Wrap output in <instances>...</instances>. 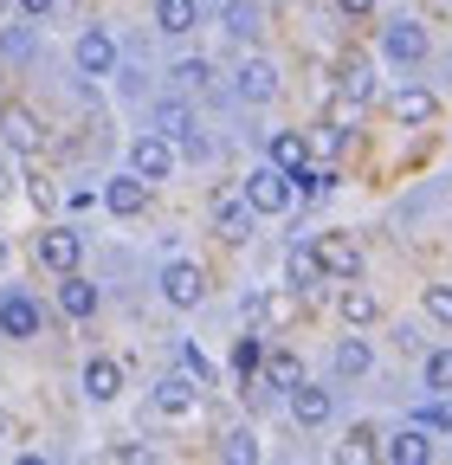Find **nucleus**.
<instances>
[{"mask_svg":"<svg viewBox=\"0 0 452 465\" xmlns=\"http://www.w3.org/2000/svg\"><path fill=\"white\" fill-rule=\"evenodd\" d=\"M194 394H201V381H194L188 369L168 375V381H155V407H162L168 420H188V414H194Z\"/></svg>","mask_w":452,"mask_h":465,"instance_id":"obj_8","label":"nucleus"},{"mask_svg":"<svg viewBox=\"0 0 452 465\" xmlns=\"http://www.w3.org/2000/svg\"><path fill=\"white\" fill-rule=\"evenodd\" d=\"M182 369H188V375H194V381H201V388H207V381H213V362H207V356H201V349H194V342H182Z\"/></svg>","mask_w":452,"mask_h":465,"instance_id":"obj_35","label":"nucleus"},{"mask_svg":"<svg viewBox=\"0 0 452 465\" xmlns=\"http://www.w3.org/2000/svg\"><path fill=\"white\" fill-rule=\"evenodd\" d=\"M336 375H368V342L362 336H343V342H336Z\"/></svg>","mask_w":452,"mask_h":465,"instance_id":"obj_26","label":"nucleus"},{"mask_svg":"<svg viewBox=\"0 0 452 465\" xmlns=\"http://www.w3.org/2000/svg\"><path fill=\"white\" fill-rule=\"evenodd\" d=\"M329 407H336L329 388H310V381L291 388V420H298V427H323V420H329Z\"/></svg>","mask_w":452,"mask_h":465,"instance_id":"obj_12","label":"nucleus"},{"mask_svg":"<svg viewBox=\"0 0 452 465\" xmlns=\"http://www.w3.org/2000/svg\"><path fill=\"white\" fill-rule=\"evenodd\" d=\"M271 162L291 168V174L310 168V136H304V130H278V136H271Z\"/></svg>","mask_w":452,"mask_h":465,"instance_id":"obj_18","label":"nucleus"},{"mask_svg":"<svg viewBox=\"0 0 452 465\" xmlns=\"http://www.w3.org/2000/svg\"><path fill=\"white\" fill-rule=\"evenodd\" d=\"M381 459H394V465H427L433 459V440H427V427H401L388 446H381Z\"/></svg>","mask_w":452,"mask_h":465,"instance_id":"obj_13","label":"nucleus"},{"mask_svg":"<svg viewBox=\"0 0 452 465\" xmlns=\"http://www.w3.org/2000/svg\"><path fill=\"white\" fill-rule=\"evenodd\" d=\"M78 252H84V240H78L72 226H45V232H39V265L72 272V265H78Z\"/></svg>","mask_w":452,"mask_h":465,"instance_id":"obj_7","label":"nucleus"},{"mask_svg":"<svg viewBox=\"0 0 452 465\" xmlns=\"http://www.w3.org/2000/svg\"><path fill=\"white\" fill-rule=\"evenodd\" d=\"M142 188H149V182L130 168V174H117V182L103 188V207H110V213H123V220H136V213H142Z\"/></svg>","mask_w":452,"mask_h":465,"instance_id":"obj_14","label":"nucleus"},{"mask_svg":"<svg viewBox=\"0 0 452 465\" xmlns=\"http://www.w3.org/2000/svg\"><path fill=\"white\" fill-rule=\"evenodd\" d=\"M0 265H7V246H0Z\"/></svg>","mask_w":452,"mask_h":465,"instance_id":"obj_40","label":"nucleus"},{"mask_svg":"<svg viewBox=\"0 0 452 465\" xmlns=\"http://www.w3.org/2000/svg\"><path fill=\"white\" fill-rule=\"evenodd\" d=\"M336 7H343V14H368V7H375V0H336Z\"/></svg>","mask_w":452,"mask_h":465,"instance_id":"obj_37","label":"nucleus"},{"mask_svg":"<svg viewBox=\"0 0 452 465\" xmlns=\"http://www.w3.org/2000/svg\"><path fill=\"white\" fill-rule=\"evenodd\" d=\"M285 278H291L298 291H317V284L329 278V265H323L317 246H291V252H285Z\"/></svg>","mask_w":452,"mask_h":465,"instance_id":"obj_11","label":"nucleus"},{"mask_svg":"<svg viewBox=\"0 0 452 465\" xmlns=\"http://www.w3.org/2000/svg\"><path fill=\"white\" fill-rule=\"evenodd\" d=\"M298 381H304V362L291 356V349H271V356H265V388H285L291 394Z\"/></svg>","mask_w":452,"mask_h":465,"instance_id":"obj_20","label":"nucleus"},{"mask_svg":"<svg viewBox=\"0 0 452 465\" xmlns=\"http://www.w3.org/2000/svg\"><path fill=\"white\" fill-rule=\"evenodd\" d=\"M168 78H175L182 91H207V58H182V65L168 72Z\"/></svg>","mask_w":452,"mask_h":465,"instance_id":"obj_31","label":"nucleus"},{"mask_svg":"<svg viewBox=\"0 0 452 465\" xmlns=\"http://www.w3.org/2000/svg\"><path fill=\"white\" fill-rule=\"evenodd\" d=\"M220 452H226V459H246V465H252V459H259V440H252V427L226 433V446H220Z\"/></svg>","mask_w":452,"mask_h":465,"instance_id":"obj_33","label":"nucleus"},{"mask_svg":"<svg viewBox=\"0 0 452 465\" xmlns=\"http://www.w3.org/2000/svg\"><path fill=\"white\" fill-rule=\"evenodd\" d=\"M162 298L175 304V311H194V304L207 298V272H201V265H168V272H162Z\"/></svg>","mask_w":452,"mask_h":465,"instance_id":"obj_4","label":"nucleus"},{"mask_svg":"<svg viewBox=\"0 0 452 465\" xmlns=\"http://www.w3.org/2000/svg\"><path fill=\"white\" fill-rule=\"evenodd\" d=\"M343 97L349 104H368L375 97V72L362 65V58H343Z\"/></svg>","mask_w":452,"mask_h":465,"instance_id":"obj_27","label":"nucleus"},{"mask_svg":"<svg viewBox=\"0 0 452 465\" xmlns=\"http://www.w3.org/2000/svg\"><path fill=\"white\" fill-rule=\"evenodd\" d=\"M317 252H323V265H329V278H356L362 272V252L343 240V232H329V240H317Z\"/></svg>","mask_w":452,"mask_h":465,"instance_id":"obj_17","label":"nucleus"},{"mask_svg":"<svg viewBox=\"0 0 452 465\" xmlns=\"http://www.w3.org/2000/svg\"><path fill=\"white\" fill-rule=\"evenodd\" d=\"M427 388L452 394V349H433V356H427Z\"/></svg>","mask_w":452,"mask_h":465,"instance_id":"obj_30","label":"nucleus"},{"mask_svg":"<svg viewBox=\"0 0 452 465\" xmlns=\"http://www.w3.org/2000/svg\"><path fill=\"white\" fill-rule=\"evenodd\" d=\"M155 33H168V39L194 33V0H155Z\"/></svg>","mask_w":452,"mask_h":465,"instance_id":"obj_19","label":"nucleus"},{"mask_svg":"<svg viewBox=\"0 0 452 465\" xmlns=\"http://www.w3.org/2000/svg\"><path fill=\"white\" fill-rule=\"evenodd\" d=\"M433 110H439V104H433V91H420V84H414V91H401V97H394V116H401V124H408V130H420V124H433Z\"/></svg>","mask_w":452,"mask_h":465,"instance_id":"obj_22","label":"nucleus"},{"mask_svg":"<svg viewBox=\"0 0 452 465\" xmlns=\"http://www.w3.org/2000/svg\"><path fill=\"white\" fill-rule=\"evenodd\" d=\"M78 72H91V78L117 72V45H110V33H103V26H91V33L78 39Z\"/></svg>","mask_w":452,"mask_h":465,"instance_id":"obj_10","label":"nucleus"},{"mask_svg":"<svg viewBox=\"0 0 452 465\" xmlns=\"http://www.w3.org/2000/svg\"><path fill=\"white\" fill-rule=\"evenodd\" d=\"M155 130H162L168 143H182L188 155H207V143L194 136V116H188L182 104H162V110H155Z\"/></svg>","mask_w":452,"mask_h":465,"instance_id":"obj_9","label":"nucleus"},{"mask_svg":"<svg viewBox=\"0 0 452 465\" xmlns=\"http://www.w3.org/2000/svg\"><path fill=\"white\" fill-rule=\"evenodd\" d=\"M226 33H233V39H252L259 33V7H252V0H226Z\"/></svg>","mask_w":452,"mask_h":465,"instance_id":"obj_28","label":"nucleus"},{"mask_svg":"<svg viewBox=\"0 0 452 465\" xmlns=\"http://www.w3.org/2000/svg\"><path fill=\"white\" fill-rule=\"evenodd\" d=\"M20 7H26V14H52V0H20Z\"/></svg>","mask_w":452,"mask_h":465,"instance_id":"obj_38","label":"nucleus"},{"mask_svg":"<svg viewBox=\"0 0 452 465\" xmlns=\"http://www.w3.org/2000/svg\"><path fill=\"white\" fill-rule=\"evenodd\" d=\"M252 213H259V207L246 201V188H226V194L213 201V232L240 246V240H252Z\"/></svg>","mask_w":452,"mask_h":465,"instance_id":"obj_3","label":"nucleus"},{"mask_svg":"<svg viewBox=\"0 0 452 465\" xmlns=\"http://www.w3.org/2000/svg\"><path fill=\"white\" fill-rule=\"evenodd\" d=\"M0 130H7L14 149H39V124H33V110H20V104L0 110Z\"/></svg>","mask_w":452,"mask_h":465,"instance_id":"obj_21","label":"nucleus"},{"mask_svg":"<svg viewBox=\"0 0 452 465\" xmlns=\"http://www.w3.org/2000/svg\"><path fill=\"white\" fill-rule=\"evenodd\" d=\"M7 188H14V182H7V162H0V194H7Z\"/></svg>","mask_w":452,"mask_h":465,"instance_id":"obj_39","label":"nucleus"},{"mask_svg":"<svg viewBox=\"0 0 452 465\" xmlns=\"http://www.w3.org/2000/svg\"><path fill=\"white\" fill-rule=\"evenodd\" d=\"M39 323H45V311L26 298V291H7V298H0V330H7V336H39Z\"/></svg>","mask_w":452,"mask_h":465,"instance_id":"obj_6","label":"nucleus"},{"mask_svg":"<svg viewBox=\"0 0 452 465\" xmlns=\"http://www.w3.org/2000/svg\"><path fill=\"white\" fill-rule=\"evenodd\" d=\"M375 440H381L375 427H349V440H343V459H368V452H381Z\"/></svg>","mask_w":452,"mask_h":465,"instance_id":"obj_32","label":"nucleus"},{"mask_svg":"<svg viewBox=\"0 0 452 465\" xmlns=\"http://www.w3.org/2000/svg\"><path fill=\"white\" fill-rule=\"evenodd\" d=\"M291 182H298L291 168H278V162H265V168H252V174H246V201H252L259 213H285V207H291V194H298Z\"/></svg>","mask_w":452,"mask_h":465,"instance_id":"obj_1","label":"nucleus"},{"mask_svg":"<svg viewBox=\"0 0 452 465\" xmlns=\"http://www.w3.org/2000/svg\"><path fill=\"white\" fill-rule=\"evenodd\" d=\"M427 311H433L439 323H452V284H427Z\"/></svg>","mask_w":452,"mask_h":465,"instance_id":"obj_36","label":"nucleus"},{"mask_svg":"<svg viewBox=\"0 0 452 465\" xmlns=\"http://www.w3.org/2000/svg\"><path fill=\"white\" fill-rule=\"evenodd\" d=\"M240 97L246 104H271L278 97V72L265 65V58H246V65H240Z\"/></svg>","mask_w":452,"mask_h":465,"instance_id":"obj_16","label":"nucleus"},{"mask_svg":"<svg viewBox=\"0 0 452 465\" xmlns=\"http://www.w3.org/2000/svg\"><path fill=\"white\" fill-rule=\"evenodd\" d=\"M381 52L394 58V65H420V58H427V33L414 20H394V26H381Z\"/></svg>","mask_w":452,"mask_h":465,"instance_id":"obj_5","label":"nucleus"},{"mask_svg":"<svg viewBox=\"0 0 452 465\" xmlns=\"http://www.w3.org/2000/svg\"><path fill=\"white\" fill-rule=\"evenodd\" d=\"M130 168L142 174V182H168V168H175V143H168L162 130H142L130 143Z\"/></svg>","mask_w":452,"mask_h":465,"instance_id":"obj_2","label":"nucleus"},{"mask_svg":"<svg viewBox=\"0 0 452 465\" xmlns=\"http://www.w3.org/2000/svg\"><path fill=\"white\" fill-rule=\"evenodd\" d=\"M329 188H336V168H329V162H323V168H298V194H304V201H323Z\"/></svg>","mask_w":452,"mask_h":465,"instance_id":"obj_29","label":"nucleus"},{"mask_svg":"<svg viewBox=\"0 0 452 465\" xmlns=\"http://www.w3.org/2000/svg\"><path fill=\"white\" fill-rule=\"evenodd\" d=\"M259 369H265V342H259V336L246 330V336L233 342V375H240V381H252Z\"/></svg>","mask_w":452,"mask_h":465,"instance_id":"obj_25","label":"nucleus"},{"mask_svg":"<svg viewBox=\"0 0 452 465\" xmlns=\"http://www.w3.org/2000/svg\"><path fill=\"white\" fill-rule=\"evenodd\" d=\"M420 427H433V433H446V427H452V394H439L433 407H420Z\"/></svg>","mask_w":452,"mask_h":465,"instance_id":"obj_34","label":"nucleus"},{"mask_svg":"<svg viewBox=\"0 0 452 465\" xmlns=\"http://www.w3.org/2000/svg\"><path fill=\"white\" fill-rule=\"evenodd\" d=\"M375 317H381V304H375V291L349 284V291H343V323H349V330H362V323H375Z\"/></svg>","mask_w":452,"mask_h":465,"instance_id":"obj_24","label":"nucleus"},{"mask_svg":"<svg viewBox=\"0 0 452 465\" xmlns=\"http://www.w3.org/2000/svg\"><path fill=\"white\" fill-rule=\"evenodd\" d=\"M84 394H91V401H117V394H123V369L110 362V356H91V362H84Z\"/></svg>","mask_w":452,"mask_h":465,"instance_id":"obj_15","label":"nucleus"},{"mask_svg":"<svg viewBox=\"0 0 452 465\" xmlns=\"http://www.w3.org/2000/svg\"><path fill=\"white\" fill-rule=\"evenodd\" d=\"M59 311H65V317H78V323H84V317H91V311H97V291H91V284H84V278H72V272H65V284H59Z\"/></svg>","mask_w":452,"mask_h":465,"instance_id":"obj_23","label":"nucleus"}]
</instances>
